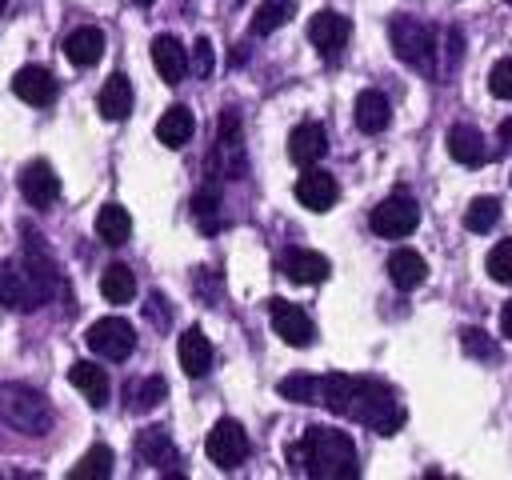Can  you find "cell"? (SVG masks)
Wrapping results in <instances>:
<instances>
[{"instance_id":"cell-37","label":"cell","mask_w":512,"mask_h":480,"mask_svg":"<svg viewBox=\"0 0 512 480\" xmlns=\"http://www.w3.org/2000/svg\"><path fill=\"white\" fill-rule=\"evenodd\" d=\"M148 316H152L156 324H164V320H168V308H164V296H148Z\"/></svg>"},{"instance_id":"cell-22","label":"cell","mask_w":512,"mask_h":480,"mask_svg":"<svg viewBox=\"0 0 512 480\" xmlns=\"http://www.w3.org/2000/svg\"><path fill=\"white\" fill-rule=\"evenodd\" d=\"M192 132H196V120H192V112H188L184 104H172V108L156 120V140H160L164 148H184V144L192 140Z\"/></svg>"},{"instance_id":"cell-19","label":"cell","mask_w":512,"mask_h":480,"mask_svg":"<svg viewBox=\"0 0 512 480\" xmlns=\"http://www.w3.org/2000/svg\"><path fill=\"white\" fill-rule=\"evenodd\" d=\"M176 352H180V368H184L192 380L208 376V368H212V344H208V336H204L200 328H188V332H180V344H176Z\"/></svg>"},{"instance_id":"cell-35","label":"cell","mask_w":512,"mask_h":480,"mask_svg":"<svg viewBox=\"0 0 512 480\" xmlns=\"http://www.w3.org/2000/svg\"><path fill=\"white\" fill-rule=\"evenodd\" d=\"M192 212L200 216V228H216V188H204L196 200H192Z\"/></svg>"},{"instance_id":"cell-33","label":"cell","mask_w":512,"mask_h":480,"mask_svg":"<svg viewBox=\"0 0 512 480\" xmlns=\"http://www.w3.org/2000/svg\"><path fill=\"white\" fill-rule=\"evenodd\" d=\"M488 88H492L496 100H512V56H504V60L492 64V72H488Z\"/></svg>"},{"instance_id":"cell-36","label":"cell","mask_w":512,"mask_h":480,"mask_svg":"<svg viewBox=\"0 0 512 480\" xmlns=\"http://www.w3.org/2000/svg\"><path fill=\"white\" fill-rule=\"evenodd\" d=\"M460 340H464V348H468L472 356H496V344H492L480 328H464V332H460Z\"/></svg>"},{"instance_id":"cell-34","label":"cell","mask_w":512,"mask_h":480,"mask_svg":"<svg viewBox=\"0 0 512 480\" xmlns=\"http://www.w3.org/2000/svg\"><path fill=\"white\" fill-rule=\"evenodd\" d=\"M212 64H216V52H212V40L208 36H200L196 44H192V56H188V68H192V76H212Z\"/></svg>"},{"instance_id":"cell-12","label":"cell","mask_w":512,"mask_h":480,"mask_svg":"<svg viewBox=\"0 0 512 480\" xmlns=\"http://www.w3.org/2000/svg\"><path fill=\"white\" fill-rule=\"evenodd\" d=\"M336 196H340V188H336V180L324 172V168H304V176L296 180V200L308 208V212H328L332 204H336Z\"/></svg>"},{"instance_id":"cell-11","label":"cell","mask_w":512,"mask_h":480,"mask_svg":"<svg viewBox=\"0 0 512 480\" xmlns=\"http://www.w3.org/2000/svg\"><path fill=\"white\" fill-rule=\"evenodd\" d=\"M348 36H352V24H348V16H340V12H316L312 20H308V40L324 52V56H340V48L348 44Z\"/></svg>"},{"instance_id":"cell-14","label":"cell","mask_w":512,"mask_h":480,"mask_svg":"<svg viewBox=\"0 0 512 480\" xmlns=\"http://www.w3.org/2000/svg\"><path fill=\"white\" fill-rule=\"evenodd\" d=\"M324 152H328V132H324L320 124L304 120V124L292 128V136H288V156H292V164L312 168V164L324 160Z\"/></svg>"},{"instance_id":"cell-3","label":"cell","mask_w":512,"mask_h":480,"mask_svg":"<svg viewBox=\"0 0 512 480\" xmlns=\"http://www.w3.org/2000/svg\"><path fill=\"white\" fill-rule=\"evenodd\" d=\"M52 284H56L52 260L40 256L36 248H28V260L0 268V304L16 308V312H36L52 296Z\"/></svg>"},{"instance_id":"cell-28","label":"cell","mask_w":512,"mask_h":480,"mask_svg":"<svg viewBox=\"0 0 512 480\" xmlns=\"http://www.w3.org/2000/svg\"><path fill=\"white\" fill-rule=\"evenodd\" d=\"M68 476H72V480H108V476H112V448H108V444H92Z\"/></svg>"},{"instance_id":"cell-23","label":"cell","mask_w":512,"mask_h":480,"mask_svg":"<svg viewBox=\"0 0 512 480\" xmlns=\"http://www.w3.org/2000/svg\"><path fill=\"white\" fill-rule=\"evenodd\" d=\"M68 380H72V388H80V392L88 396L92 408H104V400H108V372H104L100 364L76 360V364L68 368Z\"/></svg>"},{"instance_id":"cell-25","label":"cell","mask_w":512,"mask_h":480,"mask_svg":"<svg viewBox=\"0 0 512 480\" xmlns=\"http://www.w3.org/2000/svg\"><path fill=\"white\" fill-rule=\"evenodd\" d=\"M96 104H100V116L104 120H124L132 112V84H128V76L124 72L108 76L104 88H100V96H96Z\"/></svg>"},{"instance_id":"cell-4","label":"cell","mask_w":512,"mask_h":480,"mask_svg":"<svg viewBox=\"0 0 512 480\" xmlns=\"http://www.w3.org/2000/svg\"><path fill=\"white\" fill-rule=\"evenodd\" d=\"M0 420L16 432L44 436L52 428V408L40 392H32L24 384H0Z\"/></svg>"},{"instance_id":"cell-20","label":"cell","mask_w":512,"mask_h":480,"mask_svg":"<svg viewBox=\"0 0 512 480\" xmlns=\"http://www.w3.org/2000/svg\"><path fill=\"white\" fill-rule=\"evenodd\" d=\"M64 56H68L76 68H92V64L104 56V32L92 28V24L68 32V40H64Z\"/></svg>"},{"instance_id":"cell-31","label":"cell","mask_w":512,"mask_h":480,"mask_svg":"<svg viewBox=\"0 0 512 480\" xmlns=\"http://www.w3.org/2000/svg\"><path fill=\"white\" fill-rule=\"evenodd\" d=\"M496 220H500V200L496 196H480L464 212V228L468 232H488V228H496Z\"/></svg>"},{"instance_id":"cell-15","label":"cell","mask_w":512,"mask_h":480,"mask_svg":"<svg viewBox=\"0 0 512 480\" xmlns=\"http://www.w3.org/2000/svg\"><path fill=\"white\" fill-rule=\"evenodd\" d=\"M280 272H284L288 280H296V284H320V280H328L332 264H328V256H320V252L288 248V252L280 256Z\"/></svg>"},{"instance_id":"cell-2","label":"cell","mask_w":512,"mask_h":480,"mask_svg":"<svg viewBox=\"0 0 512 480\" xmlns=\"http://www.w3.org/2000/svg\"><path fill=\"white\" fill-rule=\"evenodd\" d=\"M284 456L296 468H304L308 476H316V480H352V476H360V468H356V444L340 428L312 424V428H304V436L296 444L284 448Z\"/></svg>"},{"instance_id":"cell-16","label":"cell","mask_w":512,"mask_h":480,"mask_svg":"<svg viewBox=\"0 0 512 480\" xmlns=\"http://www.w3.org/2000/svg\"><path fill=\"white\" fill-rule=\"evenodd\" d=\"M152 64H156V72H160L164 84H180L188 76V48L176 36L164 32V36L152 40Z\"/></svg>"},{"instance_id":"cell-39","label":"cell","mask_w":512,"mask_h":480,"mask_svg":"<svg viewBox=\"0 0 512 480\" xmlns=\"http://www.w3.org/2000/svg\"><path fill=\"white\" fill-rule=\"evenodd\" d=\"M500 144H508V148H512V116H508V120H500Z\"/></svg>"},{"instance_id":"cell-38","label":"cell","mask_w":512,"mask_h":480,"mask_svg":"<svg viewBox=\"0 0 512 480\" xmlns=\"http://www.w3.org/2000/svg\"><path fill=\"white\" fill-rule=\"evenodd\" d=\"M500 332L512 340V304H504V308H500Z\"/></svg>"},{"instance_id":"cell-24","label":"cell","mask_w":512,"mask_h":480,"mask_svg":"<svg viewBox=\"0 0 512 480\" xmlns=\"http://www.w3.org/2000/svg\"><path fill=\"white\" fill-rule=\"evenodd\" d=\"M136 456L144 460V464H152V468H172L176 464V444H172V436L164 432V428H144L140 436H136Z\"/></svg>"},{"instance_id":"cell-32","label":"cell","mask_w":512,"mask_h":480,"mask_svg":"<svg viewBox=\"0 0 512 480\" xmlns=\"http://www.w3.org/2000/svg\"><path fill=\"white\" fill-rule=\"evenodd\" d=\"M484 268H488V276H492L496 284H512V240H500V244L488 252Z\"/></svg>"},{"instance_id":"cell-9","label":"cell","mask_w":512,"mask_h":480,"mask_svg":"<svg viewBox=\"0 0 512 480\" xmlns=\"http://www.w3.org/2000/svg\"><path fill=\"white\" fill-rule=\"evenodd\" d=\"M268 316H272V328H276V336L284 344H292V348H308L312 344L316 324L300 304H288V300L276 296V300H268Z\"/></svg>"},{"instance_id":"cell-13","label":"cell","mask_w":512,"mask_h":480,"mask_svg":"<svg viewBox=\"0 0 512 480\" xmlns=\"http://www.w3.org/2000/svg\"><path fill=\"white\" fill-rule=\"evenodd\" d=\"M12 92H16L24 104L44 108V104L56 100V76H52L48 68H40V64H28V68H20V72L12 76Z\"/></svg>"},{"instance_id":"cell-42","label":"cell","mask_w":512,"mask_h":480,"mask_svg":"<svg viewBox=\"0 0 512 480\" xmlns=\"http://www.w3.org/2000/svg\"><path fill=\"white\" fill-rule=\"evenodd\" d=\"M508 4H512V0H508Z\"/></svg>"},{"instance_id":"cell-6","label":"cell","mask_w":512,"mask_h":480,"mask_svg":"<svg viewBox=\"0 0 512 480\" xmlns=\"http://www.w3.org/2000/svg\"><path fill=\"white\" fill-rule=\"evenodd\" d=\"M204 452H208V460L216 468L232 472V468H240L248 460V432L236 420H216L208 440H204Z\"/></svg>"},{"instance_id":"cell-18","label":"cell","mask_w":512,"mask_h":480,"mask_svg":"<svg viewBox=\"0 0 512 480\" xmlns=\"http://www.w3.org/2000/svg\"><path fill=\"white\" fill-rule=\"evenodd\" d=\"M388 280H392L396 288L412 292V288H420V284L428 280V260H424L420 252H412V248H396V252L388 256Z\"/></svg>"},{"instance_id":"cell-29","label":"cell","mask_w":512,"mask_h":480,"mask_svg":"<svg viewBox=\"0 0 512 480\" xmlns=\"http://www.w3.org/2000/svg\"><path fill=\"white\" fill-rule=\"evenodd\" d=\"M292 12H296V0H264V4L256 8V16H252V36L276 32L280 24L292 20Z\"/></svg>"},{"instance_id":"cell-8","label":"cell","mask_w":512,"mask_h":480,"mask_svg":"<svg viewBox=\"0 0 512 480\" xmlns=\"http://www.w3.org/2000/svg\"><path fill=\"white\" fill-rule=\"evenodd\" d=\"M368 224H372L376 236L400 240V236H408V232L420 224V208H416V200H408V196H388V200H380V204L372 208Z\"/></svg>"},{"instance_id":"cell-5","label":"cell","mask_w":512,"mask_h":480,"mask_svg":"<svg viewBox=\"0 0 512 480\" xmlns=\"http://www.w3.org/2000/svg\"><path fill=\"white\" fill-rule=\"evenodd\" d=\"M388 40H392V52H396L404 64H412V68H420V72H432L436 36H432V28H428L424 20H416V16H396V20L388 24Z\"/></svg>"},{"instance_id":"cell-7","label":"cell","mask_w":512,"mask_h":480,"mask_svg":"<svg viewBox=\"0 0 512 480\" xmlns=\"http://www.w3.org/2000/svg\"><path fill=\"white\" fill-rule=\"evenodd\" d=\"M84 340H88V348H92L96 356H104V360H128L132 348H136V332H132V324H128L124 316H104V320H96Z\"/></svg>"},{"instance_id":"cell-27","label":"cell","mask_w":512,"mask_h":480,"mask_svg":"<svg viewBox=\"0 0 512 480\" xmlns=\"http://www.w3.org/2000/svg\"><path fill=\"white\" fill-rule=\"evenodd\" d=\"M100 296H104L108 304H128V300L136 296V276H132V268H128V264H108V268L100 272Z\"/></svg>"},{"instance_id":"cell-10","label":"cell","mask_w":512,"mask_h":480,"mask_svg":"<svg viewBox=\"0 0 512 480\" xmlns=\"http://www.w3.org/2000/svg\"><path fill=\"white\" fill-rule=\"evenodd\" d=\"M20 192H24V200H28L32 208L56 204V196H60V176H56V168H52L48 160L24 164V172H20Z\"/></svg>"},{"instance_id":"cell-26","label":"cell","mask_w":512,"mask_h":480,"mask_svg":"<svg viewBox=\"0 0 512 480\" xmlns=\"http://www.w3.org/2000/svg\"><path fill=\"white\" fill-rule=\"evenodd\" d=\"M96 236L104 240V244H124L128 236H132V216H128V208H120V204H104L100 212H96Z\"/></svg>"},{"instance_id":"cell-1","label":"cell","mask_w":512,"mask_h":480,"mask_svg":"<svg viewBox=\"0 0 512 480\" xmlns=\"http://www.w3.org/2000/svg\"><path fill=\"white\" fill-rule=\"evenodd\" d=\"M312 404H324L328 412L348 416L356 424H368L384 436H392L404 424V408L392 396V388L380 384V380H368V376H340V372L316 376Z\"/></svg>"},{"instance_id":"cell-30","label":"cell","mask_w":512,"mask_h":480,"mask_svg":"<svg viewBox=\"0 0 512 480\" xmlns=\"http://www.w3.org/2000/svg\"><path fill=\"white\" fill-rule=\"evenodd\" d=\"M164 392H168V384H164L160 376H148V380H136V384L124 388L132 412H148V408H156V404L164 400Z\"/></svg>"},{"instance_id":"cell-17","label":"cell","mask_w":512,"mask_h":480,"mask_svg":"<svg viewBox=\"0 0 512 480\" xmlns=\"http://www.w3.org/2000/svg\"><path fill=\"white\" fill-rule=\"evenodd\" d=\"M448 156L456 160V164H464V168H480V164H488V148H484V136H480V128H472V124H456V128H448Z\"/></svg>"},{"instance_id":"cell-41","label":"cell","mask_w":512,"mask_h":480,"mask_svg":"<svg viewBox=\"0 0 512 480\" xmlns=\"http://www.w3.org/2000/svg\"><path fill=\"white\" fill-rule=\"evenodd\" d=\"M140 4H148V0H140Z\"/></svg>"},{"instance_id":"cell-21","label":"cell","mask_w":512,"mask_h":480,"mask_svg":"<svg viewBox=\"0 0 512 480\" xmlns=\"http://www.w3.org/2000/svg\"><path fill=\"white\" fill-rule=\"evenodd\" d=\"M356 128L360 132H384L388 128V120H392V104L384 100V92H376V88H368V92H360L356 96Z\"/></svg>"},{"instance_id":"cell-40","label":"cell","mask_w":512,"mask_h":480,"mask_svg":"<svg viewBox=\"0 0 512 480\" xmlns=\"http://www.w3.org/2000/svg\"><path fill=\"white\" fill-rule=\"evenodd\" d=\"M4 4H8V0H0V12H4Z\"/></svg>"}]
</instances>
